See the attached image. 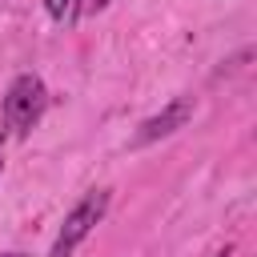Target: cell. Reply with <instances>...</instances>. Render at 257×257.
Listing matches in <instances>:
<instances>
[{"instance_id": "6da1fadb", "label": "cell", "mask_w": 257, "mask_h": 257, "mask_svg": "<svg viewBox=\"0 0 257 257\" xmlns=\"http://www.w3.org/2000/svg\"><path fill=\"white\" fill-rule=\"evenodd\" d=\"M40 112H44V84H40V76H32V72L16 76L12 88H8V96H4V120H8V128L28 133L40 120Z\"/></svg>"}, {"instance_id": "7a4b0ae2", "label": "cell", "mask_w": 257, "mask_h": 257, "mask_svg": "<svg viewBox=\"0 0 257 257\" xmlns=\"http://www.w3.org/2000/svg\"><path fill=\"white\" fill-rule=\"evenodd\" d=\"M104 209H108V193H88L68 217H64V229H60V237H56V245H52V253L48 257H72V249L92 233V225L104 217Z\"/></svg>"}, {"instance_id": "3957f363", "label": "cell", "mask_w": 257, "mask_h": 257, "mask_svg": "<svg viewBox=\"0 0 257 257\" xmlns=\"http://www.w3.org/2000/svg\"><path fill=\"white\" fill-rule=\"evenodd\" d=\"M193 120V100H173V104H165L157 116H149L141 128H137V137H133V145H153V141H161V137H169V133H177V128H185Z\"/></svg>"}, {"instance_id": "277c9868", "label": "cell", "mask_w": 257, "mask_h": 257, "mask_svg": "<svg viewBox=\"0 0 257 257\" xmlns=\"http://www.w3.org/2000/svg\"><path fill=\"white\" fill-rule=\"evenodd\" d=\"M44 8H48V16H56V20H60V16L72 8V0H44Z\"/></svg>"}, {"instance_id": "5b68a950", "label": "cell", "mask_w": 257, "mask_h": 257, "mask_svg": "<svg viewBox=\"0 0 257 257\" xmlns=\"http://www.w3.org/2000/svg\"><path fill=\"white\" fill-rule=\"evenodd\" d=\"M84 4H88V8H104L108 0H84Z\"/></svg>"}, {"instance_id": "8992f818", "label": "cell", "mask_w": 257, "mask_h": 257, "mask_svg": "<svg viewBox=\"0 0 257 257\" xmlns=\"http://www.w3.org/2000/svg\"><path fill=\"white\" fill-rule=\"evenodd\" d=\"M229 253H233V249H229V245H225V249H217V253H213V257H229Z\"/></svg>"}, {"instance_id": "52a82bcc", "label": "cell", "mask_w": 257, "mask_h": 257, "mask_svg": "<svg viewBox=\"0 0 257 257\" xmlns=\"http://www.w3.org/2000/svg\"><path fill=\"white\" fill-rule=\"evenodd\" d=\"M4 257H24V253H4Z\"/></svg>"}, {"instance_id": "ba28073f", "label": "cell", "mask_w": 257, "mask_h": 257, "mask_svg": "<svg viewBox=\"0 0 257 257\" xmlns=\"http://www.w3.org/2000/svg\"><path fill=\"white\" fill-rule=\"evenodd\" d=\"M0 165H4V153H0Z\"/></svg>"}]
</instances>
